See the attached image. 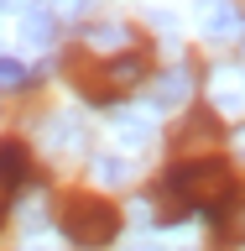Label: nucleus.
<instances>
[{
  "instance_id": "1a4fd4ad",
  "label": "nucleus",
  "mask_w": 245,
  "mask_h": 251,
  "mask_svg": "<svg viewBox=\"0 0 245 251\" xmlns=\"http://www.w3.org/2000/svg\"><path fill=\"white\" fill-rule=\"evenodd\" d=\"M115 136H120L125 147H146V136H152V121H146V115H120V121H115Z\"/></svg>"
},
{
  "instance_id": "dca6fc26",
  "label": "nucleus",
  "mask_w": 245,
  "mask_h": 251,
  "mask_svg": "<svg viewBox=\"0 0 245 251\" xmlns=\"http://www.w3.org/2000/svg\"><path fill=\"white\" fill-rule=\"evenodd\" d=\"M131 251H152V246H131Z\"/></svg>"
},
{
  "instance_id": "f03ea898",
  "label": "nucleus",
  "mask_w": 245,
  "mask_h": 251,
  "mask_svg": "<svg viewBox=\"0 0 245 251\" xmlns=\"http://www.w3.org/2000/svg\"><path fill=\"white\" fill-rule=\"evenodd\" d=\"M63 230L73 235L78 246H110L115 241V230H120V209L105 199H94V194H78V199L63 204Z\"/></svg>"
},
{
  "instance_id": "9d476101",
  "label": "nucleus",
  "mask_w": 245,
  "mask_h": 251,
  "mask_svg": "<svg viewBox=\"0 0 245 251\" xmlns=\"http://www.w3.org/2000/svg\"><path fill=\"white\" fill-rule=\"evenodd\" d=\"M94 178L99 183H125L131 178V162L125 157H94Z\"/></svg>"
},
{
  "instance_id": "f257e3e1",
  "label": "nucleus",
  "mask_w": 245,
  "mask_h": 251,
  "mask_svg": "<svg viewBox=\"0 0 245 251\" xmlns=\"http://www.w3.org/2000/svg\"><path fill=\"white\" fill-rule=\"evenodd\" d=\"M235 199V173L219 162V157H193V162H178L167 168V178L156 183V204L162 215L156 220H183L188 209H203L214 215Z\"/></svg>"
},
{
  "instance_id": "423d86ee",
  "label": "nucleus",
  "mask_w": 245,
  "mask_h": 251,
  "mask_svg": "<svg viewBox=\"0 0 245 251\" xmlns=\"http://www.w3.org/2000/svg\"><path fill=\"white\" fill-rule=\"evenodd\" d=\"M214 105L219 110H245V68H219L214 74Z\"/></svg>"
},
{
  "instance_id": "f8f14e48",
  "label": "nucleus",
  "mask_w": 245,
  "mask_h": 251,
  "mask_svg": "<svg viewBox=\"0 0 245 251\" xmlns=\"http://www.w3.org/2000/svg\"><path fill=\"white\" fill-rule=\"evenodd\" d=\"M89 42H94V47H110V42H125V26H99V31H89Z\"/></svg>"
},
{
  "instance_id": "2eb2a0df",
  "label": "nucleus",
  "mask_w": 245,
  "mask_h": 251,
  "mask_svg": "<svg viewBox=\"0 0 245 251\" xmlns=\"http://www.w3.org/2000/svg\"><path fill=\"white\" fill-rule=\"evenodd\" d=\"M11 5H21V0H0V11H11Z\"/></svg>"
},
{
  "instance_id": "0eeeda50",
  "label": "nucleus",
  "mask_w": 245,
  "mask_h": 251,
  "mask_svg": "<svg viewBox=\"0 0 245 251\" xmlns=\"http://www.w3.org/2000/svg\"><path fill=\"white\" fill-rule=\"evenodd\" d=\"M188 84H193V78H188V68H172V74H162V84L152 89V110H178V105L188 100Z\"/></svg>"
},
{
  "instance_id": "ddd939ff",
  "label": "nucleus",
  "mask_w": 245,
  "mask_h": 251,
  "mask_svg": "<svg viewBox=\"0 0 245 251\" xmlns=\"http://www.w3.org/2000/svg\"><path fill=\"white\" fill-rule=\"evenodd\" d=\"M52 11H58V16H84V11H89V0H58Z\"/></svg>"
},
{
  "instance_id": "6e6552de",
  "label": "nucleus",
  "mask_w": 245,
  "mask_h": 251,
  "mask_svg": "<svg viewBox=\"0 0 245 251\" xmlns=\"http://www.w3.org/2000/svg\"><path fill=\"white\" fill-rule=\"evenodd\" d=\"M52 31H58L52 11L37 5V11H26V21H21V42H26V47H47V42H52Z\"/></svg>"
},
{
  "instance_id": "39448f33",
  "label": "nucleus",
  "mask_w": 245,
  "mask_h": 251,
  "mask_svg": "<svg viewBox=\"0 0 245 251\" xmlns=\"http://www.w3.org/2000/svg\"><path fill=\"white\" fill-rule=\"evenodd\" d=\"M199 26L209 31V37H230V31L240 26V11H235L230 0H199Z\"/></svg>"
},
{
  "instance_id": "4468645a",
  "label": "nucleus",
  "mask_w": 245,
  "mask_h": 251,
  "mask_svg": "<svg viewBox=\"0 0 245 251\" xmlns=\"http://www.w3.org/2000/svg\"><path fill=\"white\" fill-rule=\"evenodd\" d=\"M235 141H240V152H245V126H240V131H235Z\"/></svg>"
},
{
  "instance_id": "9b49d317",
  "label": "nucleus",
  "mask_w": 245,
  "mask_h": 251,
  "mask_svg": "<svg viewBox=\"0 0 245 251\" xmlns=\"http://www.w3.org/2000/svg\"><path fill=\"white\" fill-rule=\"evenodd\" d=\"M21 84H26V63L0 58V89H21Z\"/></svg>"
},
{
  "instance_id": "20e7f679",
  "label": "nucleus",
  "mask_w": 245,
  "mask_h": 251,
  "mask_svg": "<svg viewBox=\"0 0 245 251\" xmlns=\"http://www.w3.org/2000/svg\"><path fill=\"white\" fill-rule=\"evenodd\" d=\"M26 178V147L21 141H0V209L11 199V188Z\"/></svg>"
},
{
  "instance_id": "7ed1b4c3",
  "label": "nucleus",
  "mask_w": 245,
  "mask_h": 251,
  "mask_svg": "<svg viewBox=\"0 0 245 251\" xmlns=\"http://www.w3.org/2000/svg\"><path fill=\"white\" fill-rule=\"evenodd\" d=\"M141 78H146V58H141V52H120V58H110L99 74H84V84H89L94 100H110L115 89L125 94L131 84H141Z\"/></svg>"
}]
</instances>
